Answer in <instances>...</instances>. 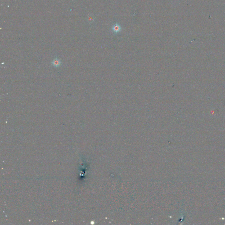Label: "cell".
Wrapping results in <instances>:
<instances>
[{"mask_svg":"<svg viewBox=\"0 0 225 225\" xmlns=\"http://www.w3.org/2000/svg\"><path fill=\"white\" fill-rule=\"evenodd\" d=\"M52 65L54 67L57 68V67H59L61 66L62 63L59 59L56 58H55L53 59V60L52 62Z\"/></svg>","mask_w":225,"mask_h":225,"instance_id":"cell-1","label":"cell"},{"mask_svg":"<svg viewBox=\"0 0 225 225\" xmlns=\"http://www.w3.org/2000/svg\"><path fill=\"white\" fill-rule=\"evenodd\" d=\"M112 31L115 33H117L119 32L122 30V27L116 23L112 27Z\"/></svg>","mask_w":225,"mask_h":225,"instance_id":"cell-2","label":"cell"}]
</instances>
